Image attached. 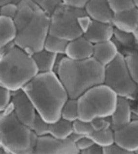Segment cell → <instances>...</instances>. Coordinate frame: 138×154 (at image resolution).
<instances>
[{"instance_id": "45", "label": "cell", "mask_w": 138, "mask_h": 154, "mask_svg": "<svg viewBox=\"0 0 138 154\" xmlns=\"http://www.w3.org/2000/svg\"><path fill=\"white\" fill-rule=\"evenodd\" d=\"M135 154H138V151L137 152H136V153H135Z\"/></svg>"}, {"instance_id": "43", "label": "cell", "mask_w": 138, "mask_h": 154, "mask_svg": "<svg viewBox=\"0 0 138 154\" xmlns=\"http://www.w3.org/2000/svg\"><path fill=\"white\" fill-rule=\"evenodd\" d=\"M24 0H12V3L16 4L18 5L20 3H21V2H23Z\"/></svg>"}, {"instance_id": "46", "label": "cell", "mask_w": 138, "mask_h": 154, "mask_svg": "<svg viewBox=\"0 0 138 154\" xmlns=\"http://www.w3.org/2000/svg\"><path fill=\"white\" fill-rule=\"evenodd\" d=\"M0 146H1V143H0Z\"/></svg>"}, {"instance_id": "31", "label": "cell", "mask_w": 138, "mask_h": 154, "mask_svg": "<svg viewBox=\"0 0 138 154\" xmlns=\"http://www.w3.org/2000/svg\"><path fill=\"white\" fill-rule=\"evenodd\" d=\"M93 20L86 14L81 15L78 17L77 23L82 35L88 30L92 24Z\"/></svg>"}, {"instance_id": "47", "label": "cell", "mask_w": 138, "mask_h": 154, "mask_svg": "<svg viewBox=\"0 0 138 154\" xmlns=\"http://www.w3.org/2000/svg\"><path fill=\"white\" fill-rule=\"evenodd\" d=\"M0 16H1V12H0Z\"/></svg>"}, {"instance_id": "20", "label": "cell", "mask_w": 138, "mask_h": 154, "mask_svg": "<svg viewBox=\"0 0 138 154\" xmlns=\"http://www.w3.org/2000/svg\"><path fill=\"white\" fill-rule=\"evenodd\" d=\"M56 55L44 49L32 55L38 73L53 72Z\"/></svg>"}, {"instance_id": "41", "label": "cell", "mask_w": 138, "mask_h": 154, "mask_svg": "<svg viewBox=\"0 0 138 154\" xmlns=\"http://www.w3.org/2000/svg\"><path fill=\"white\" fill-rule=\"evenodd\" d=\"M12 0H0V7L2 5L8 4V3L12 2Z\"/></svg>"}, {"instance_id": "28", "label": "cell", "mask_w": 138, "mask_h": 154, "mask_svg": "<svg viewBox=\"0 0 138 154\" xmlns=\"http://www.w3.org/2000/svg\"><path fill=\"white\" fill-rule=\"evenodd\" d=\"M50 16L55 9L62 3V0H32Z\"/></svg>"}, {"instance_id": "34", "label": "cell", "mask_w": 138, "mask_h": 154, "mask_svg": "<svg viewBox=\"0 0 138 154\" xmlns=\"http://www.w3.org/2000/svg\"><path fill=\"white\" fill-rule=\"evenodd\" d=\"M10 93L0 86V111L5 108L10 102Z\"/></svg>"}, {"instance_id": "8", "label": "cell", "mask_w": 138, "mask_h": 154, "mask_svg": "<svg viewBox=\"0 0 138 154\" xmlns=\"http://www.w3.org/2000/svg\"><path fill=\"white\" fill-rule=\"evenodd\" d=\"M85 14L84 9L72 8L62 3L50 16L49 34L67 41L82 35L77 19Z\"/></svg>"}, {"instance_id": "39", "label": "cell", "mask_w": 138, "mask_h": 154, "mask_svg": "<svg viewBox=\"0 0 138 154\" xmlns=\"http://www.w3.org/2000/svg\"><path fill=\"white\" fill-rule=\"evenodd\" d=\"M134 36L135 39V45L136 48H137V51H138V28L137 31L134 32Z\"/></svg>"}, {"instance_id": "13", "label": "cell", "mask_w": 138, "mask_h": 154, "mask_svg": "<svg viewBox=\"0 0 138 154\" xmlns=\"http://www.w3.org/2000/svg\"><path fill=\"white\" fill-rule=\"evenodd\" d=\"M85 12L93 21L111 23L113 13L107 0H89L84 8Z\"/></svg>"}, {"instance_id": "7", "label": "cell", "mask_w": 138, "mask_h": 154, "mask_svg": "<svg viewBox=\"0 0 138 154\" xmlns=\"http://www.w3.org/2000/svg\"><path fill=\"white\" fill-rule=\"evenodd\" d=\"M104 83L112 89L118 97L134 100L138 87L132 78L124 54L120 52L112 62L105 67Z\"/></svg>"}, {"instance_id": "3", "label": "cell", "mask_w": 138, "mask_h": 154, "mask_svg": "<svg viewBox=\"0 0 138 154\" xmlns=\"http://www.w3.org/2000/svg\"><path fill=\"white\" fill-rule=\"evenodd\" d=\"M56 74L69 97L77 99L92 87L104 83L105 67L93 57L74 61L65 57Z\"/></svg>"}, {"instance_id": "35", "label": "cell", "mask_w": 138, "mask_h": 154, "mask_svg": "<svg viewBox=\"0 0 138 154\" xmlns=\"http://www.w3.org/2000/svg\"><path fill=\"white\" fill-rule=\"evenodd\" d=\"M62 3L72 8L84 9L89 0H62Z\"/></svg>"}, {"instance_id": "42", "label": "cell", "mask_w": 138, "mask_h": 154, "mask_svg": "<svg viewBox=\"0 0 138 154\" xmlns=\"http://www.w3.org/2000/svg\"><path fill=\"white\" fill-rule=\"evenodd\" d=\"M0 154H8L5 149L2 146H0Z\"/></svg>"}, {"instance_id": "16", "label": "cell", "mask_w": 138, "mask_h": 154, "mask_svg": "<svg viewBox=\"0 0 138 154\" xmlns=\"http://www.w3.org/2000/svg\"><path fill=\"white\" fill-rule=\"evenodd\" d=\"M119 52L116 44L109 40L94 45L92 57L105 67L115 59Z\"/></svg>"}, {"instance_id": "37", "label": "cell", "mask_w": 138, "mask_h": 154, "mask_svg": "<svg viewBox=\"0 0 138 154\" xmlns=\"http://www.w3.org/2000/svg\"><path fill=\"white\" fill-rule=\"evenodd\" d=\"M65 57H66L65 54L56 55L54 63V69H53V72H54V73L56 74L57 72L59 66H60L62 61Z\"/></svg>"}, {"instance_id": "44", "label": "cell", "mask_w": 138, "mask_h": 154, "mask_svg": "<svg viewBox=\"0 0 138 154\" xmlns=\"http://www.w3.org/2000/svg\"><path fill=\"white\" fill-rule=\"evenodd\" d=\"M135 3L136 5L138 8V0H134Z\"/></svg>"}, {"instance_id": "2", "label": "cell", "mask_w": 138, "mask_h": 154, "mask_svg": "<svg viewBox=\"0 0 138 154\" xmlns=\"http://www.w3.org/2000/svg\"><path fill=\"white\" fill-rule=\"evenodd\" d=\"M17 5L13 19L16 28L14 44L32 55L43 49L49 34L50 16L32 0H24Z\"/></svg>"}, {"instance_id": "36", "label": "cell", "mask_w": 138, "mask_h": 154, "mask_svg": "<svg viewBox=\"0 0 138 154\" xmlns=\"http://www.w3.org/2000/svg\"><path fill=\"white\" fill-rule=\"evenodd\" d=\"M80 154H103V148L94 143L85 150L81 152Z\"/></svg>"}, {"instance_id": "5", "label": "cell", "mask_w": 138, "mask_h": 154, "mask_svg": "<svg viewBox=\"0 0 138 154\" xmlns=\"http://www.w3.org/2000/svg\"><path fill=\"white\" fill-rule=\"evenodd\" d=\"M37 138L17 118L10 102L0 111V143L8 154H33Z\"/></svg>"}, {"instance_id": "18", "label": "cell", "mask_w": 138, "mask_h": 154, "mask_svg": "<svg viewBox=\"0 0 138 154\" xmlns=\"http://www.w3.org/2000/svg\"><path fill=\"white\" fill-rule=\"evenodd\" d=\"M16 28L12 19L0 16V51L14 43Z\"/></svg>"}, {"instance_id": "1", "label": "cell", "mask_w": 138, "mask_h": 154, "mask_svg": "<svg viewBox=\"0 0 138 154\" xmlns=\"http://www.w3.org/2000/svg\"><path fill=\"white\" fill-rule=\"evenodd\" d=\"M23 89L43 120L53 123L60 119L63 106L69 97L56 74L38 73Z\"/></svg>"}, {"instance_id": "4", "label": "cell", "mask_w": 138, "mask_h": 154, "mask_svg": "<svg viewBox=\"0 0 138 154\" xmlns=\"http://www.w3.org/2000/svg\"><path fill=\"white\" fill-rule=\"evenodd\" d=\"M38 73L31 55L14 43L0 51V86L6 91L22 89Z\"/></svg>"}, {"instance_id": "38", "label": "cell", "mask_w": 138, "mask_h": 154, "mask_svg": "<svg viewBox=\"0 0 138 154\" xmlns=\"http://www.w3.org/2000/svg\"><path fill=\"white\" fill-rule=\"evenodd\" d=\"M82 137H84V136L76 134V133L72 132V133L70 134V135L69 136V138L72 142H73L74 143H75L76 142L78 141V140H79L81 138H82Z\"/></svg>"}, {"instance_id": "33", "label": "cell", "mask_w": 138, "mask_h": 154, "mask_svg": "<svg viewBox=\"0 0 138 154\" xmlns=\"http://www.w3.org/2000/svg\"><path fill=\"white\" fill-rule=\"evenodd\" d=\"M93 144L94 143L92 140L89 137L85 136L81 138L75 143L76 148L80 152V154L81 152L85 150Z\"/></svg>"}, {"instance_id": "30", "label": "cell", "mask_w": 138, "mask_h": 154, "mask_svg": "<svg viewBox=\"0 0 138 154\" xmlns=\"http://www.w3.org/2000/svg\"><path fill=\"white\" fill-rule=\"evenodd\" d=\"M90 123L93 131H95L112 128L110 117L97 118L92 121Z\"/></svg>"}, {"instance_id": "24", "label": "cell", "mask_w": 138, "mask_h": 154, "mask_svg": "<svg viewBox=\"0 0 138 154\" xmlns=\"http://www.w3.org/2000/svg\"><path fill=\"white\" fill-rule=\"evenodd\" d=\"M123 54L132 78L138 87V51H128Z\"/></svg>"}, {"instance_id": "25", "label": "cell", "mask_w": 138, "mask_h": 154, "mask_svg": "<svg viewBox=\"0 0 138 154\" xmlns=\"http://www.w3.org/2000/svg\"><path fill=\"white\" fill-rule=\"evenodd\" d=\"M112 40L117 46L121 45L125 47L135 44L134 34L121 31L115 28Z\"/></svg>"}, {"instance_id": "29", "label": "cell", "mask_w": 138, "mask_h": 154, "mask_svg": "<svg viewBox=\"0 0 138 154\" xmlns=\"http://www.w3.org/2000/svg\"><path fill=\"white\" fill-rule=\"evenodd\" d=\"M18 5L12 2L8 3L0 7L1 16L13 20L17 13Z\"/></svg>"}, {"instance_id": "12", "label": "cell", "mask_w": 138, "mask_h": 154, "mask_svg": "<svg viewBox=\"0 0 138 154\" xmlns=\"http://www.w3.org/2000/svg\"><path fill=\"white\" fill-rule=\"evenodd\" d=\"M94 44L82 35L68 41L65 55L67 58L74 61H83L93 56Z\"/></svg>"}, {"instance_id": "9", "label": "cell", "mask_w": 138, "mask_h": 154, "mask_svg": "<svg viewBox=\"0 0 138 154\" xmlns=\"http://www.w3.org/2000/svg\"><path fill=\"white\" fill-rule=\"evenodd\" d=\"M33 154H80L69 138L59 139L49 135L38 136Z\"/></svg>"}, {"instance_id": "17", "label": "cell", "mask_w": 138, "mask_h": 154, "mask_svg": "<svg viewBox=\"0 0 138 154\" xmlns=\"http://www.w3.org/2000/svg\"><path fill=\"white\" fill-rule=\"evenodd\" d=\"M115 28L111 23L92 22L90 27L83 35L93 44L112 40Z\"/></svg>"}, {"instance_id": "15", "label": "cell", "mask_w": 138, "mask_h": 154, "mask_svg": "<svg viewBox=\"0 0 138 154\" xmlns=\"http://www.w3.org/2000/svg\"><path fill=\"white\" fill-rule=\"evenodd\" d=\"M111 24L117 30L134 34L138 28V8L114 14Z\"/></svg>"}, {"instance_id": "6", "label": "cell", "mask_w": 138, "mask_h": 154, "mask_svg": "<svg viewBox=\"0 0 138 154\" xmlns=\"http://www.w3.org/2000/svg\"><path fill=\"white\" fill-rule=\"evenodd\" d=\"M118 96L102 83L87 90L77 98L79 119L90 122L100 118H109L115 112Z\"/></svg>"}, {"instance_id": "19", "label": "cell", "mask_w": 138, "mask_h": 154, "mask_svg": "<svg viewBox=\"0 0 138 154\" xmlns=\"http://www.w3.org/2000/svg\"><path fill=\"white\" fill-rule=\"evenodd\" d=\"M72 123L60 119L53 123H47L46 135H49L59 139L69 138L72 133Z\"/></svg>"}, {"instance_id": "22", "label": "cell", "mask_w": 138, "mask_h": 154, "mask_svg": "<svg viewBox=\"0 0 138 154\" xmlns=\"http://www.w3.org/2000/svg\"><path fill=\"white\" fill-rule=\"evenodd\" d=\"M88 137L94 143L104 148L115 143V131L112 128L97 131H94Z\"/></svg>"}, {"instance_id": "21", "label": "cell", "mask_w": 138, "mask_h": 154, "mask_svg": "<svg viewBox=\"0 0 138 154\" xmlns=\"http://www.w3.org/2000/svg\"><path fill=\"white\" fill-rule=\"evenodd\" d=\"M68 41L48 34L44 43L43 49L54 54H65Z\"/></svg>"}, {"instance_id": "23", "label": "cell", "mask_w": 138, "mask_h": 154, "mask_svg": "<svg viewBox=\"0 0 138 154\" xmlns=\"http://www.w3.org/2000/svg\"><path fill=\"white\" fill-rule=\"evenodd\" d=\"M61 118L72 123L79 119L77 99H67L61 109Z\"/></svg>"}, {"instance_id": "14", "label": "cell", "mask_w": 138, "mask_h": 154, "mask_svg": "<svg viewBox=\"0 0 138 154\" xmlns=\"http://www.w3.org/2000/svg\"><path fill=\"white\" fill-rule=\"evenodd\" d=\"M132 114L130 100L118 97L115 109L110 117L111 128L114 131L123 128L133 120Z\"/></svg>"}, {"instance_id": "27", "label": "cell", "mask_w": 138, "mask_h": 154, "mask_svg": "<svg viewBox=\"0 0 138 154\" xmlns=\"http://www.w3.org/2000/svg\"><path fill=\"white\" fill-rule=\"evenodd\" d=\"M72 131L82 136L89 137L94 131L90 122L77 120L72 123Z\"/></svg>"}, {"instance_id": "11", "label": "cell", "mask_w": 138, "mask_h": 154, "mask_svg": "<svg viewBox=\"0 0 138 154\" xmlns=\"http://www.w3.org/2000/svg\"><path fill=\"white\" fill-rule=\"evenodd\" d=\"M115 143L130 154L138 151V120L115 131Z\"/></svg>"}, {"instance_id": "10", "label": "cell", "mask_w": 138, "mask_h": 154, "mask_svg": "<svg viewBox=\"0 0 138 154\" xmlns=\"http://www.w3.org/2000/svg\"><path fill=\"white\" fill-rule=\"evenodd\" d=\"M10 93V103L15 115L21 122L32 128L38 114L31 100L23 89Z\"/></svg>"}, {"instance_id": "40", "label": "cell", "mask_w": 138, "mask_h": 154, "mask_svg": "<svg viewBox=\"0 0 138 154\" xmlns=\"http://www.w3.org/2000/svg\"><path fill=\"white\" fill-rule=\"evenodd\" d=\"M132 119L138 120V110L133 111L132 114Z\"/></svg>"}, {"instance_id": "26", "label": "cell", "mask_w": 138, "mask_h": 154, "mask_svg": "<svg viewBox=\"0 0 138 154\" xmlns=\"http://www.w3.org/2000/svg\"><path fill=\"white\" fill-rule=\"evenodd\" d=\"M114 14L126 11L136 6L134 0H107Z\"/></svg>"}, {"instance_id": "32", "label": "cell", "mask_w": 138, "mask_h": 154, "mask_svg": "<svg viewBox=\"0 0 138 154\" xmlns=\"http://www.w3.org/2000/svg\"><path fill=\"white\" fill-rule=\"evenodd\" d=\"M103 154H130L115 143L108 146L103 148Z\"/></svg>"}]
</instances>
